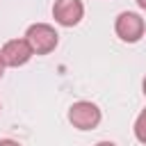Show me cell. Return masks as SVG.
Instances as JSON below:
<instances>
[{
	"label": "cell",
	"mask_w": 146,
	"mask_h": 146,
	"mask_svg": "<svg viewBox=\"0 0 146 146\" xmlns=\"http://www.w3.org/2000/svg\"><path fill=\"white\" fill-rule=\"evenodd\" d=\"M141 89H144V96H146V78H144V82H141Z\"/></svg>",
	"instance_id": "obj_11"
},
{
	"label": "cell",
	"mask_w": 146,
	"mask_h": 146,
	"mask_svg": "<svg viewBox=\"0 0 146 146\" xmlns=\"http://www.w3.org/2000/svg\"><path fill=\"white\" fill-rule=\"evenodd\" d=\"M135 137H137V141H141V144H146V107L139 112V116L135 119Z\"/></svg>",
	"instance_id": "obj_6"
},
{
	"label": "cell",
	"mask_w": 146,
	"mask_h": 146,
	"mask_svg": "<svg viewBox=\"0 0 146 146\" xmlns=\"http://www.w3.org/2000/svg\"><path fill=\"white\" fill-rule=\"evenodd\" d=\"M25 41L30 43L34 55H48L57 48L59 43V34L52 25L48 23H32L25 30Z\"/></svg>",
	"instance_id": "obj_1"
},
{
	"label": "cell",
	"mask_w": 146,
	"mask_h": 146,
	"mask_svg": "<svg viewBox=\"0 0 146 146\" xmlns=\"http://www.w3.org/2000/svg\"><path fill=\"white\" fill-rule=\"evenodd\" d=\"M0 146H21V144L14 139H0Z\"/></svg>",
	"instance_id": "obj_7"
},
{
	"label": "cell",
	"mask_w": 146,
	"mask_h": 146,
	"mask_svg": "<svg viewBox=\"0 0 146 146\" xmlns=\"http://www.w3.org/2000/svg\"><path fill=\"white\" fill-rule=\"evenodd\" d=\"M68 121L78 130H94L103 121V112L91 100H78L68 107Z\"/></svg>",
	"instance_id": "obj_2"
},
{
	"label": "cell",
	"mask_w": 146,
	"mask_h": 146,
	"mask_svg": "<svg viewBox=\"0 0 146 146\" xmlns=\"http://www.w3.org/2000/svg\"><path fill=\"white\" fill-rule=\"evenodd\" d=\"M5 68H7V66H5V62H2V57H0V78L5 75Z\"/></svg>",
	"instance_id": "obj_8"
},
{
	"label": "cell",
	"mask_w": 146,
	"mask_h": 146,
	"mask_svg": "<svg viewBox=\"0 0 146 146\" xmlns=\"http://www.w3.org/2000/svg\"><path fill=\"white\" fill-rule=\"evenodd\" d=\"M84 16V5L82 0H55L52 5V18L62 27H73L82 21Z\"/></svg>",
	"instance_id": "obj_4"
},
{
	"label": "cell",
	"mask_w": 146,
	"mask_h": 146,
	"mask_svg": "<svg viewBox=\"0 0 146 146\" xmlns=\"http://www.w3.org/2000/svg\"><path fill=\"white\" fill-rule=\"evenodd\" d=\"M32 55H34V52H32L30 43L25 41V36H23V39H9V41L2 46V50H0V57H2L5 66H14V68L27 64V62L32 59Z\"/></svg>",
	"instance_id": "obj_5"
},
{
	"label": "cell",
	"mask_w": 146,
	"mask_h": 146,
	"mask_svg": "<svg viewBox=\"0 0 146 146\" xmlns=\"http://www.w3.org/2000/svg\"><path fill=\"white\" fill-rule=\"evenodd\" d=\"M114 32L121 41L125 43H137L144 32H146V23L137 11H121L114 21Z\"/></svg>",
	"instance_id": "obj_3"
},
{
	"label": "cell",
	"mask_w": 146,
	"mask_h": 146,
	"mask_svg": "<svg viewBox=\"0 0 146 146\" xmlns=\"http://www.w3.org/2000/svg\"><path fill=\"white\" fill-rule=\"evenodd\" d=\"M96 146H116V144H114V141H98Z\"/></svg>",
	"instance_id": "obj_9"
},
{
	"label": "cell",
	"mask_w": 146,
	"mask_h": 146,
	"mask_svg": "<svg viewBox=\"0 0 146 146\" xmlns=\"http://www.w3.org/2000/svg\"><path fill=\"white\" fill-rule=\"evenodd\" d=\"M137 5H139L141 9H146V0H137Z\"/></svg>",
	"instance_id": "obj_10"
}]
</instances>
